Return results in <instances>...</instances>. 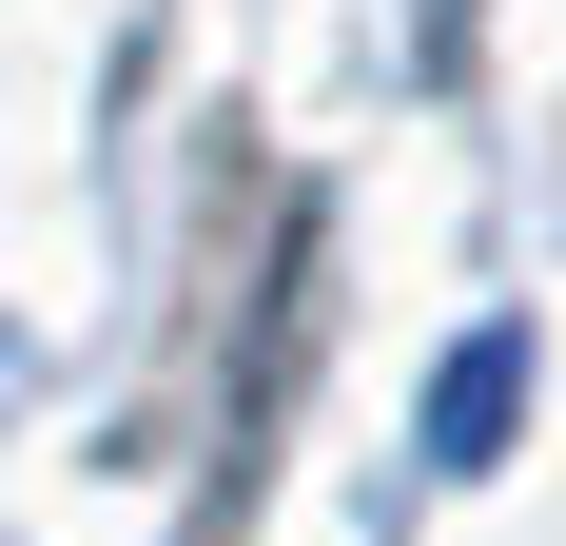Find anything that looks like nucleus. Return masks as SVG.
Instances as JSON below:
<instances>
[{
  "mask_svg": "<svg viewBox=\"0 0 566 546\" xmlns=\"http://www.w3.org/2000/svg\"><path fill=\"white\" fill-rule=\"evenodd\" d=\"M509 410H527V332H469L450 371H430V469H489Z\"/></svg>",
  "mask_w": 566,
  "mask_h": 546,
  "instance_id": "obj_1",
  "label": "nucleus"
}]
</instances>
